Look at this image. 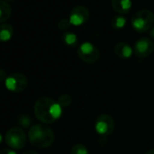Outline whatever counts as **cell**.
Masks as SVG:
<instances>
[{
    "instance_id": "6da1fadb",
    "label": "cell",
    "mask_w": 154,
    "mask_h": 154,
    "mask_svg": "<svg viewBox=\"0 0 154 154\" xmlns=\"http://www.w3.org/2000/svg\"><path fill=\"white\" fill-rule=\"evenodd\" d=\"M35 115L42 123L49 124L58 120L63 112L60 104L49 97L39 98L34 107Z\"/></svg>"
},
{
    "instance_id": "7a4b0ae2",
    "label": "cell",
    "mask_w": 154,
    "mask_h": 154,
    "mask_svg": "<svg viewBox=\"0 0 154 154\" xmlns=\"http://www.w3.org/2000/svg\"><path fill=\"white\" fill-rule=\"evenodd\" d=\"M28 140L35 147L45 149L52 145L54 140V134L49 126L45 123H38L30 128Z\"/></svg>"
},
{
    "instance_id": "3957f363",
    "label": "cell",
    "mask_w": 154,
    "mask_h": 154,
    "mask_svg": "<svg viewBox=\"0 0 154 154\" xmlns=\"http://www.w3.org/2000/svg\"><path fill=\"white\" fill-rule=\"evenodd\" d=\"M154 23V14L149 9L136 12L131 18V26L136 32L145 33L149 30Z\"/></svg>"
},
{
    "instance_id": "277c9868",
    "label": "cell",
    "mask_w": 154,
    "mask_h": 154,
    "mask_svg": "<svg viewBox=\"0 0 154 154\" xmlns=\"http://www.w3.org/2000/svg\"><path fill=\"white\" fill-rule=\"evenodd\" d=\"M5 140L10 148L21 149L26 144V135L23 129L19 127H13L7 131Z\"/></svg>"
},
{
    "instance_id": "5b68a950",
    "label": "cell",
    "mask_w": 154,
    "mask_h": 154,
    "mask_svg": "<svg viewBox=\"0 0 154 154\" xmlns=\"http://www.w3.org/2000/svg\"><path fill=\"white\" fill-rule=\"evenodd\" d=\"M77 54L82 61L87 63H94L98 61L100 52L94 44L90 42H84L77 49Z\"/></svg>"
},
{
    "instance_id": "8992f818",
    "label": "cell",
    "mask_w": 154,
    "mask_h": 154,
    "mask_svg": "<svg viewBox=\"0 0 154 154\" xmlns=\"http://www.w3.org/2000/svg\"><path fill=\"white\" fill-rule=\"evenodd\" d=\"M6 87L13 93H20L27 87V78L22 73L14 72L8 76L5 81Z\"/></svg>"
},
{
    "instance_id": "52a82bcc",
    "label": "cell",
    "mask_w": 154,
    "mask_h": 154,
    "mask_svg": "<svg viewBox=\"0 0 154 154\" xmlns=\"http://www.w3.org/2000/svg\"><path fill=\"white\" fill-rule=\"evenodd\" d=\"M94 129L101 136H108L114 130V121L108 114H101L95 120Z\"/></svg>"
},
{
    "instance_id": "ba28073f",
    "label": "cell",
    "mask_w": 154,
    "mask_h": 154,
    "mask_svg": "<svg viewBox=\"0 0 154 154\" xmlns=\"http://www.w3.org/2000/svg\"><path fill=\"white\" fill-rule=\"evenodd\" d=\"M89 17H90L89 10L83 6H79L72 9L68 19L72 26H79L85 24L88 21Z\"/></svg>"
},
{
    "instance_id": "9c48e42d",
    "label": "cell",
    "mask_w": 154,
    "mask_h": 154,
    "mask_svg": "<svg viewBox=\"0 0 154 154\" xmlns=\"http://www.w3.org/2000/svg\"><path fill=\"white\" fill-rule=\"evenodd\" d=\"M154 52V43L146 37L140 38L134 45V53L140 58L149 56Z\"/></svg>"
},
{
    "instance_id": "30bf717a",
    "label": "cell",
    "mask_w": 154,
    "mask_h": 154,
    "mask_svg": "<svg viewBox=\"0 0 154 154\" xmlns=\"http://www.w3.org/2000/svg\"><path fill=\"white\" fill-rule=\"evenodd\" d=\"M134 50L131 46L124 42H120L115 45L114 46V53L115 54L121 59H129L131 57Z\"/></svg>"
},
{
    "instance_id": "8fae6325",
    "label": "cell",
    "mask_w": 154,
    "mask_h": 154,
    "mask_svg": "<svg viewBox=\"0 0 154 154\" xmlns=\"http://www.w3.org/2000/svg\"><path fill=\"white\" fill-rule=\"evenodd\" d=\"M112 7L118 14H128L132 8L131 0H112Z\"/></svg>"
},
{
    "instance_id": "7c38bea8",
    "label": "cell",
    "mask_w": 154,
    "mask_h": 154,
    "mask_svg": "<svg viewBox=\"0 0 154 154\" xmlns=\"http://www.w3.org/2000/svg\"><path fill=\"white\" fill-rule=\"evenodd\" d=\"M14 29L13 26L9 24H1L0 25V42H8L13 37Z\"/></svg>"
},
{
    "instance_id": "4fadbf2b",
    "label": "cell",
    "mask_w": 154,
    "mask_h": 154,
    "mask_svg": "<svg viewBox=\"0 0 154 154\" xmlns=\"http://www.w3.org/2000/svg\"><path fill=\"white\" fill-rule=\"evenodd\" d=\"M12 9L10 5L6 2L0 0V24H4L8 21L11 16Z\"/></svg>"
},
{
    "instance_id": "5bb4252c",
    "label": "cell",
    "mask_w": 154,
    "mask_h": 154,
    "mask_svg": "<svg viewBox=\"0 0 154 154\" xmlns=\"http://www.w3.org/2000/svg\"><path fill=\"white\" fill-rule=\"evenodd\" d=\"M62 39H63V42L64 43V45H66L67 46H70V47L75 46L77 45V43H78L77 35L72 32H64L63 34Z\"/></svg>"
},
{
    "instance_id": "9a60e30c",
    "label": "cell",
    "mask_w": 154,
    "mask_h": 154,
    "mask_svg": "<svg viewBox=\"0 0 154 154\" xmlns=\"http://www.w3.org/2000/svg\"><path fill=\"white\" fill-rule=\"evenodd\" d=\"M127 20L123 16H115L111 20V26L112 28L116 30L122 29L126 26Z\"/></svg>"
},
{
    "instance_id": "2e32d148",
    "label": "cell",
    "mask_w": 154,
    "mask_h": 154,
    "mask_svg": "<svg viewBox=\"0 0 154 154\" xmlns=\"http://www.w3.org/2000/svg\"><path fill=\"white\" fill-rule=\"evenodd\" d=\"M71 154H89V150L84 144H75L71 149Z\"/></svg>"
},
{
    "instance_id": "e0dca14e",
    "label": "cell",
    "mask_w": 154,
    "mask_h": 154,
    "mask_svg": "<svg viewBox=\"0 0 154 154\" xmlns=\"http://www.w3.org/2000/svg\"><path fill=\"white\" fill-rule=\"evenodd\" d=\"M72 101V98L70 94H63L58 98L57 103L60 104L62 108H66L71 104Z\"/></svg>"
},
{
    "instance_id": "ac0fdd59",
    "label": "cell",
    "mask_w": 154,
    "mask_h": 154,
    "mask_svg": "<svg viewBox=\"0 0 154 154\" xmlns=\"http://www.w3.org/2000/svg\"><path fill=\"white\" fill-rule=\"evenodd\" d=\"M18 122L23 128H28L32 123V119L29 115H21L18 118Z\"/></svg>"
},
{
    "instance_id": "d6986e66",
    "label": "cell",
    "mask_w": 154,
    "mask_h": 154,
    "mask_svg": "<svg viewBox=\"0 0 154 154\" xmlns=\"http://www.w3.org/2000/svg\"><path fill=\"white\" fill-rule=\"evenodd\" d=\"M57 26H58V28H59L60 30H63V31H64V30H67V29H69V27H70L72 25L70 24V22H69V19L62 18V19H61V20L58 22Z\"/></svg>"
},
{
    "instance_id": "ffe728a7",
    "label": "cell",
    "mask_w": 154,
    "mask_h": 154,
    "mask_svg": "<svg viewBox=\"0 0 154 154\" xmlns=\"http://www.w3.org/2000/svg\"><path fill=\"white\" fill-rule=\"evenodd\" d=\"M7 78H8V77H7V72H6V71L3 70V69H0V82L6 81Z\"/></svg>"
},
{
    "instance_id": "44dd1931",
    "label": "cell",
    "mask_w": 154,
    "mask_h": 154,
    "mask_svg": "<svg viewBox=\"0 0 154 154\" xmlns=\"http://www.w3.org/2000/svg\"><path fill=\"white\" fill-rule=\"evenodd\" d=\"M0 154H17V152L10 149H4L0 151Z\"/></svg>"
},
{
    "instance_id": "7402d4cb",
    "label": "cell",
    "mask_w": 154,
    "mask_h": 154,
    "mask_svg": "<svg viewBox=\"0 0 154 154\" xmlns=\"http://www.w3.org/2000/svg\"><path fill=\"white\" fill-rule=\"evenodd\" d=\"M149 35L154 39V26L150 28V31H149Z\"/></svg>"
},
{
    "instance_id": "603a6c76",
    "label": "cell",
    "mask_w": 154,
    "mask_h": 154,
    "mask_svg": "<svg viewBox=\"0 0 154 154\" xmlns=\"http://www.w3.org/2000/svg\"><path fill=\"white\" fill-rule=\"evenodd\" d=\"M23 154H38L36 151H34V150H27L26 152H24Z\"/></svg>"
},
{
    "instance_id": "cb8c5ba5",
    "label": "cell",
    "mask_w": 154,
    "mask_h": 154,
    "mask_svg": "<svg viewBox=\"0 0 154 154\" xmlns=\"http://www.w3.org/2000/svg\"><path fill=\"white\" fill-rule=\"evenodd\" d=\"M145 154H154V149H150V150H149V151H147Z\"/></svg>"
},
{
    "instance_id": "d4e9b609",
    "label": "cell",
    "mask_w": 154,
    "mask_h": 154,
    "mask_svg": "<svg viewBox=\"0 0 154 154\" xmlns=\"http://www.w3.org/2000/svg\"><path fill=\"white\" fill-rule=\"evenodd\" d=\"M2 140H3V137H2L1 133H0V144H1V143H2Z\"/></svg>"
},
{
    "instance_id": "484cf974",
    "label": "cell",
    "mask_w": 154,
    "mask_h": 154,
    "mask_svg": "<svg viewBox=\"0 0 154 154\" xmlns=\"http://www.w3.org/2000/svg\"><path fill=\"white\" fill-rule=\"evenodd\" d=\"M2 1H6V2H8V1H13V0H2Z\"/></svg>"
}]
</instances>
